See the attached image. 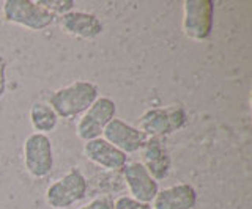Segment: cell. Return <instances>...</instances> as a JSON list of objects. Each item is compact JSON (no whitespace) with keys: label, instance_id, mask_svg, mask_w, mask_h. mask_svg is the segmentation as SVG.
Wrapping results in <instances>:
<instances>
[{"label":"cell","instance_id":"cell-16","mask_svg":"<svg viewBox=\"0 0 252 209\" xmlns=\"http://www.w3.org/2000/svg\"><path fill=\"white\" fill-rule=\"evenodd\" d=\"M114 209H153V206L148 203H142L131 195H122L114 201Z\"/></svg>","mask_w":252,"mask_h":209},{"label":"cell","instance_id":"cell-12","mask_svg":"<svg viewBox=\"0 0 252 209\" xmlns=\"http://www.w3.org/2000/svg\"><path fill=\"white\" fill-rule=\"evenodd\" d=\"M84 156L90 162H93L94 165L104 170H110V172L122 170L128 164V156L123 151L115 148L114 145H110L102 137L84 143Z\"/></svg>","mask_w":252,"mask_h":209},{"label":"cell","instance_id":"cell-14","mask_svg":"<svg viewBox=\"0 0 252 209\" xmlns=\"http://www.w3.org/2000/svg\"><path fill=\"white\" fill-rule=\"evenodd\" d=\"M59 117L54 112L52 107L44 103V101H38L30 107V123L32 128L35 129L38 134H49L57 128L59 125Z\"/></svg>","mask_w":252,"mask_h":209},{"label":"cell","instance_id":"cell-8","mask_svg":"<svg viewBox=\"0 0 252 209\" xmlns=\"http://www.w3.org/2000/svg\"><path fill=\"white\" fill-rule=\"evenodd\" d=\"M101 137L110 145H114L115 148L123 151L126 156L140 151L148 140V137L142 131H139L136 126L128 125L120 118H114L110 121Z\"/></svg>","mask_w":252,"mask_h":209},{"label":"cell","instance_id":"cell-18","mask_svg":"<svg viewBox=\"0 0 252 209\" xmlns=\"http://www.w3.org/2000/svg\"><path fill=\"white\" fill-rule=\"evenodd\" d=\"M6 91V60L3 55H0V98Z\"/></svg>","mask_w":252,"mask_h":209},{"label":"cell","instance_id":"cell-11","mask_svg":"<svg viewBox=\"0 0 252 209\" xmlns=\"http://www.w3.org/2000/svg\"><path fill=\"white\" fill-rule=\"evenodd\" d=\"M142 151L140 164L147 168V172L152 175L155 181H162L169 176L172 168V159L167 151V146L164 145L162 138L148 137Z\"/></svg>","mask_w":252,"mask_h":209},{"label":"cell","instance_id":"cell-6","mask_svg":"<svg viewBox=\"0 0 252 209\" xmlns=\"http://www.w3.org/2000/svg\"><path fill=\"white\" fill-rule=\"evenodd\" d=\"M117 104L107 96H99L79 118L76 132L82 142H90L102 135L106 126L115 118Z\"/></svg>","mask_w":252,"mask_h":209},{"label":"cell","instance_id":"cell-2","mask_svg":"<svg viewBox=\"0 0 252 209\" xmlns=\"http://www.w3.org/2000/svg\"><path fill=\"white\" fill-rule=\"evenodd\" d=\"M2 14L6 22L24 28L39 32L51 27L57 18L35 0H5L2 5Z\"/></svg>","mask_w":252,"mask_h":209},{"label":"cell","instance_id":"cell-15","mask_svg":"<svg viewBox=\"0 0 252 209\" xmlns=\"http://www.w3.org/2000/svg\"><path fill=\"white\" fill-rule=\"evenodd\" d=\"M43 6H46L55 18H60L62 14L74 10V2L73 0H39Z\"/></svg>","mask_w":252,"mask_h":209},{"label":"cell","instance_id":"cell-17","mask_svg":"<svg viewBox=\"0 0 252 209\" xmlns=\"http://www.w3.org/2000/svg\"><path fill=\"white\" fill-rule=\"evenodd\" d=\"M79 209H114V198L110 197H98L89 201L87 205L81 206Z\"/></svg>","mask_w":252,"mask_h":209},{"label":"cell","instance_id":"cell-4","mask_svg":"<svg viewBox=\"0 0 252 209\" xmlns=\"http://www.w3.org/2000/svg\"><path fill=\"white\" fill-rule=\"evenodd\" d=\"M89 190V181L79 168H71L57 181L47 185L46 203L52 209H68L82 201Z\"/></svg>","mask_w":252,"mask_h":209},{"label":"cell","instance_id":"cell-1","mask_svg":"<svg viewBox=\"0 0 252 209\" xmlns=\"http://www.w3.org/2000/svg\"><path fill=\"white\" fill-rule=\"evenodd\" d=\"M99 98V90L93 82L74 80L65 87L52 91L47 98L59 118L71 120L82 115Z\"/></svg>","mask_w":252,"mask_h":209},{"label":"cell","instance_id":"cell-7","mask_svg":"<svg viewBox=\"0 0 252 209\" xmlns=\"http://www.w3.org/2000/svg\"><path fill=\"white\" fill-rule=\"evenodd\" d=\"M24 167L27 173L41 180L46 178L54 168V150L52 142L46 134L33 132L24 142Z\"/></svg>","mask_w":252,"mask_h":209},{"label":"cell","instance_id":"cell-3","mask_svg":"<svg viewBox=\"0 0 252 209\" xmlns=\"http://www.w3.org/2000/svg\"><path fill=\"white\" fill-rule=\"evenodd\" d=\"M188 123L186 110L181 105L170 104L167 107H155L142 113L139 118L137 129L147 137L162 138L177 131L183 129Z\"/></svg>","mask_w":252,"mask_h":209},{"label":"cell","instance_id":"cell-9","mask_svg":"<svg viewBox=\"0 0 252 209\" xmlns=\"http://www.w3.org/2000/svg\"><path fill=\"white\" fill-rule=\"evenodd\" d=\"M122 173L131 197L142 201V203L152 205L158 190H159V185L147 172V168L140 162H131L122 168Z\"/></svg>","mask_w":252,"mask_h":209},{"label":"cell","instance_id":"cell-10","mask_svg":"<svg viewBox=\"0 0 252 209\" xmlns=\"http://www.w3.org/2000/svg\"><path fill=\"white\" fill-rule=\"evenodd\" d=\"M59 19V26L65 33L81 38V40H93L98 38L102 30H104V24L96 14L89 13V11H79L73 10L65 14H62Z\"/></svg>","mask_w":252,"mask_h":209},{"label":"cell","instance_id":"cell-13","mask_svg":"<svg viewBox=\"0 0 252 209\" xmlns=\"http://www.w3.org/2000/svg\"><path fill=\"white\" fill-rule=\"evenodd\" d=\"M197 205V190L192 184L180 183L158 190L152 201L153 209H194Z\"/></svg>","mask_w":252,"mask_h":209},{"label":"cell","instance_id":"cell-5","mask_svg":"<svg viewBox=\"0 0 252 209\" xmlns=\"http://www.w3.org/2000/svg\"><path fill=\"white\" fill-rule=\"evenodd\" d=\"M215 27V2L213 0H185L181 28L186 38L205 41Z\"/></svg>","mask_w":252,"mask_h":209}]
</instances>
